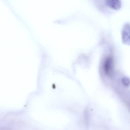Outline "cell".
I'll use <instances>...</instances> for the list:
<instances>
[{"instance_id": "7a4b0ae2", "label": "cell", "mask_w": 130, "mask_h": 130, "mask_svg": "<svg viewBox=\"0 0 130 130\" xmlns=\"http://www.w3.org/2000/svg\"><path fill=\"white\" fill-rule=\"evenodd\" d=\"M130 25L129 23H125L122 29L121 35L122 42L125 44L130 43Z\"/></svg>"}, {"instance_id": "3957f363", "label": "cell", "mask_w": 130, "mask_h": 130, "mask_svg": "<svg viewBox=\"0 0 130 130\" xmlns=\"http://www.w3.org/2000/svg\"><path fill=\"white\" fill-rule=\"evenodd\" d=\"M105 2L107 6L115 10H119L121 7V1L120 0H107Z\"/></svg>"}, {"instance_id": "277c9868", "label": "cell", "mask_w": 130, "mask_h": 130, "mask_svg": "<svg viewBox=\"0 0 130 130\" xmlns=\"http://www.w3.org/2000/svg\"><path fill=\"white\" fill-rule=\"evenodd\" d=\"M122 84L126 86H128L130 84V81L129 78L126 77H123L122 79Z\"/></svg>"}, {"instance_id": "6da1fadb", "label": "cell", "mask_w": 130, "mask_h": 130, "mask_svg": "<svg viewBox=\"0 0 130 130\" xmlns=\"http://www.w3.org/2000/svg\"><path fill=\"white\" fill-rule=\"evenodd\" d=\"M113 67V58L108 56L105 59L103 64V68L105 74L108 76H110L112 74Z\"/></svg>"}]
</instances>
